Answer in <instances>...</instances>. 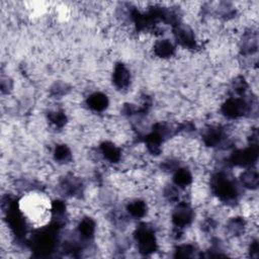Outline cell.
Instances as JSON below:
<instances>
[{
	"mask_svg": "<svg viewBox=\"0 0 259 259\" xmlns=\"http://www.w3.org/2000/svg\"><path fill=\"white\" fill-rule=\"evenodd\" d=\"M18 208L32 229L46 228L53 220V202L48 191L31 188L21 194Z\"/></svg>",
	"mask_w": 259,
	"mask_h": 259,
	"instance_id": "obj_1",
	"label": "cell"
}]
</instances>
